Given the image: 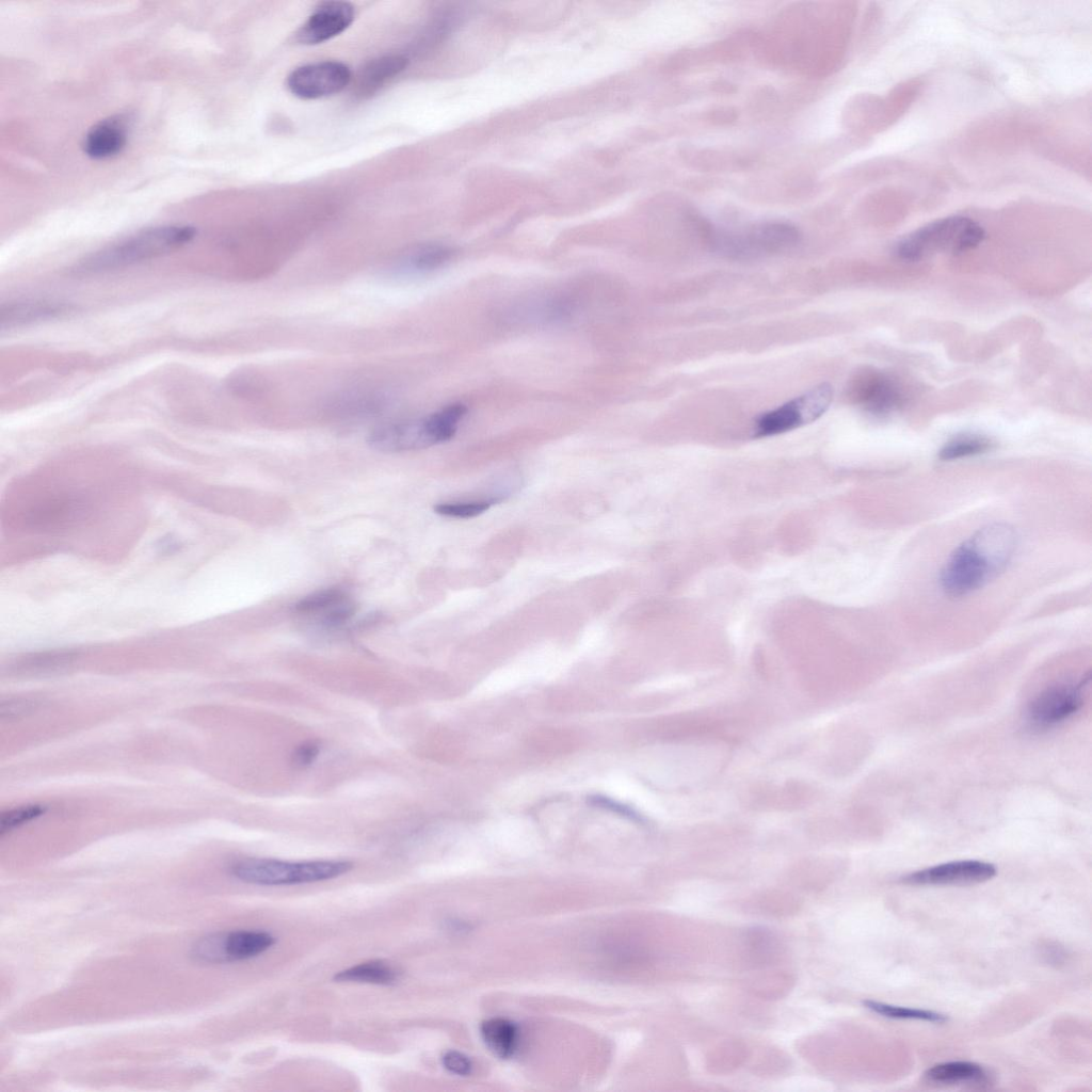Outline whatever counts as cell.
I'll use <instances>...</instances> for the list:
<instances>
[{
    "mask_svg": "<svg viewBox=\"0 0 1092 1092\" xmlns=\"http://www.w3.org/2000/svg\"><path fill=\"white\" fill-rule=\"evenodd\" d=\"M849 396L866 413L882 417L900 410L905 395L892 375L872 368L857 372L850 382Z\"/></svg>",
    "mask_w": 1092,
    "mask_h": 1092,
    "instance_id": "9c48e42d",
    "label": "cell"
},
{
    "mask_svg": "<svg viewBox=\"0 0 1092 1092\" xmlns=\"http://www.w3.org/2000/svg\"><path fill=\"white\" fill-rule=\"evenodd\" d=\"M984 228L975 220L951 215L933 221L898 241L895 254L904 261H919L941 254L957 255L978 246Z\"/></svg>",
    "mask_w": 1092,
    "mask_h": 1092,
    "instance_id": "3957f363",
    "label": "cell"
},
{
    "mask_svg": "<svg viewBox=\"0 0 1092 1092\" xmlns=\"http://www.w3.org/2000/svg\"><path fill=\"white\" fill-rule=\"evenodd\" d=\"M481 1034L488 1049L500 1058H510L517 1049L518 1030L508 1019L497 1017L485 1021L481 1026Z\"/></svg>",
    "mask_w": 1092,
    "mask_h": 1092,
    "instance_id": "44dd1931",
    "label": "cell"
},
{
    "mask_svg": "<svg viewBox=\"0 0 1092 1092\" xmlns=\"http://www.w3.org/2000/svg\"><path fill=\"white\" fill-rule=\"evenodd\" d=\"M833 399L831 385L822 383L807 392L762 414L756 421L755 435L758 437L781 434L822 416Z\"/></svg>",
    "mask_w": 1092,
    "mask_h": 1092,
    "instance_id": "8992f818",
    "label": "cell"
},
{
    "mask_svg": "<svg viewBox=\"0 0 1092 1092\" xmlns=\"http://www.w3.org/2000/svg\"><path fill=\"white\" fill-rule=\"evenodd\" d=\"M455 251L445 244H423L400 256L390 271L398 276H415L433 272L448 263Z\"/></svg>",
    "mask_w": 1092,
    "mask_h": 1092,
    "instance_id": "2e32d148",
    "label": "cell"
},
{
    "mask_svg": "<svg viewBox=\"0 0 1092 1092\" xmlns=\"http://www.w3.org/2000/svg\"><path fill=\"white\" fill-rule=\"evenodd\" d=\"M444 1067L455 1075H468L471 1071V1062L464 1054L450 1050L443 1056Z\"/></svg>",
    "mask_w": 1092,
    "mask_h": 1092,
    "instance_id": "83f0119b",
    "label": "cell"
},
{
    "mask_svg": "<svg viewBox=\"0 0 1092 1092\" xmlns=\"http://www.w3.org/2000/svg\"><path fill=\"white\" fill-rule=\"evenodd\" d=\"M1016 546L1017 535L1010 525L995 523L980 528L945 562L940 575L943 591L959 597L982 588L1007 567Z\"/></svg>",
    "mask_w": 1092,
    "mask_h": 1092,
    "instance_id": "6da1fadb",
    "label": "cell"
},
{
    "mask_svg": "<svg viewBox=\"0 0 1092 1092\" xmlns=\"http://www.w3.org/2000/svg\"><path fill=\"white\" fill-rule=\"evenodd\" d=\"M367 441L381 452L412 451L434 445L425 417L378 425L369 433Z\"/></svg>",
    "mask_w": 1092,
    "mask_h": 1092,
    "instance_id": "7c38bea8",
    "label": "cell"
},
{
    "mask_svg": "<svg viewBox=\"0 0 1092 1092\" xmlns=\"http://www.w3.org/2000/svg\"><path fill=\"white\" fill-rule=\"evenodd\" d=\"M352 867L351 862L343 860L289 862L250 857L234 863L231 873L245 883L283 886L332 880L349 872Z\"/></svg>",
    "mask_w": 1092,
    "mask_h": 1092,
    "instance_id": "277c9868",
    "label": "cell"
},
{
    "mask_svg": "<svg viewBox=\"0 0 1092 1092\" xmlns=\"http://www.w3.org/2000/svg\"><path fill=\"white\" fill-rule=\"evenodd\" d=\"M496 501V499H488L441 502L434 507V511L437 514L448 517L471 518L487 511L491 508V505Z\"/></svg>",
    "mask_w": 1092,
    "mask_h": 1092,
    "instance_id": "d4e9b609",
    "label": "cell"
},
{
    "mask_svg": "<svg viewBox=\"0 0 1092 1092\" xmlns=\"http://www.w3.org/2000/svg\"><path fill=\"white\" fill-rule=\"evenodd\" d=\"M354 7L346 1H324L318 4L296 33L305 45H316L343 32L354 19Z\"/></svg>",
    "mask_w": 1092,
    "mask_h": 1092,
    "instance_id": "4fadbf2b",
    "label": "cell"
},
{
    "mask_svg": "<svg viewBox=\"0 0 1092 1092\" xmlns=\"http://www.w3.org/2000/svg\"><path fill=\"white\" fill-rule=\"evenodd\" d=\"M400 973L382 960L364 962L337 973V982H356L378 985H390L397 982Z\"/></svg>",
    "mask_w": 1092,
    "mask_h": 1092,
    "instance_id": "ffe728a7",
    "label": "cell"
},
{
    "mask_svg": "<svg viewBox=\"0 0 1092 1092\" xmlns=\"http://www.w3.org/2000/svg\"><path fill=\"white\" fill-rule=\"evenodd\" d=\"M128 139L127 125L121 116H111L95 124L82 143L84 152L93 159H108L119 154Z\"/></svg>",
    "mask_w": 1092,
    "mask_h": 1092,
    "instance_id": "9a60e30c",
    "label": "cell"
},
{
    "mask_svg": "<svg viewBox=\"0 0 1092 1092\" xmlns=\"http://www.w3.org/2000/svg\"><path fill=\"white\" fill-rule=\"evenodd\" d=\"M320 753V745L316 741H305L298 745L292 753L294 766L305 768L310 766Z\"/></svg>",
    "mask_w": 1092,
    "mask_h": 1092,
    "instance_id": "4316f807",
    "label": "cell"
},
{
    "mask_svg": "<svg viewBox=\"0 0 1092 1092\" xmlns=\"http://www.w3.org/2000/svg\"><path fill=\"white\" fill-rule=\"evenodd\" d=\"M407 61L401 54L384 55L371 60L357 74L355 94L363 98L374 94L386 82L399 75L406 67Z\"/></svg>",
    "mask_w": 1092,
    "mask_h": 1092,
    "instance_id": "e0dca14e",
    "label": "cell"
},
{
    "mask_svg": "<svg viewBox=\"0 0 1092 1092\" xmlns=\"http://www.w3.org/2000/svg\"><path fill=\"white\" fill-rule=\"evenodd\" d=\"M1090 676L1078 684L1059 682L1034 695L1025 709V723L1033 732L1053 728L1070 719L1082 706V689Z\"/></svg>",
    "mask_w": 1092,
    "mask_h": 1092,
    "instance_id": "52a82bcc",
    "label": "cell"
},
{
    "mask_svg": "<svg viewBox=\"0 0 1092 1092\" xmlns=\"http://www.w3.org/2000/svg\"><path fill=\"white\" fill-rule=\"evenodd\" d=\"M924 1077L930 1083L944 1086H983L991 1080L990 1074L982 1065L969 1061H949L935 1064L925 1072Z\"/></svg>",
    "mask_w": 1092,
    "mask_h": 1092,
    "instance_id": "ac0fdd59",
    "label": "cell"
},
{
    "mask_svg": "<svg viewBox=\"0 0 1092 1092\" xmlns=\"http://www.w3.org/2000/svg\"><path fill=\"white\" fill-rule=\"evenodd\" d=\"M275 943L266 931L238 930L202 938L193 948L194 957L203 962L223 963L257 957Z\"/></svg>",
    "mask_w": 1092,
    "mask_h": 1092,
    "instance_id": "ba28073f",
    "label": "cell"
},
{
    "mask_svg": "<svg viewBox=\"0 0 1092 1092\" xmlns=\"http://www.w3.org/2000/svg\"><path fill=\"white\" fill-rule=\"evenodd\" d=\"M467 414V406L461 402L451 403L425 417L434 445L452 438L459 423Z\"/></svg>",
    "mask_w": 1092,
    "mask_h": 1092,
    "instance_id": "7402d4cb",
    "label": "cell"
},
{
    "mask_svg": "<svg viewBox=\"0 0 1092 1092\" xmlns=\"http://www.w3.org/2000/svg\"><path fill=\"white\" fill-rule=\"evenodd\" d=\"M194 236L195 229L186 225L148 228L91 255L77 270L95 273L130 266L174 251Z\"/></svg>",
    "mask_w": 1092,
    "mask_h": 1092,
    "instance_id": "7a4b0ae2",
    "label": "cell"
},
{
    "mask_svg": "<svg viewBox=\"0 0 1092 1092\" xmlns=\"http://www.w3.org/2000/svg\"><path fill=\"white\" fill-rule=\"evenodd\" d=\"M64 311V306L46 301H23L10 303L1 310V327L11 328L35 321L52 318Z\"/></svg>",
    "mask_w": 1092,
    "mask_h": 1092,
    "instance_id": "d6986e66",
    "label": "cell"
},
{
    "mask_svg": "<svg viewBox=\"0 0 1092 1092\" xmlns=\"http://www.w3.org/2000/svg\"><path fill=\"white\" fill-rule=\"evenodd\" d=\"M993 445V441L984 435L965 433L948 440L940 450L938 457L950 461L977 455L991 450Z\"/></svg>",
    "mask_w": 1092,
    "mask_h": 1092,
    "instance_id": "603a6c76",
    "label": "cell"
},
{
    "mask_svg": "<svg viewBox=\"0 0 1092 1092\" xmlns=\"http://www.w3.org/2000/svg\"><path fill=\"white\" fill-rule=\"evenodd\" d=\"M294 610L301 614L321 615L325 627H338L351 619L353 603L343 590L327 588L302 597L294 605Z\"/></svg>",
    "mask_w": 1092,
    "mask_h": 1092,
    "instance_id": "5bb4252c",
    "label": "cell"
},
{
    "mask_svg": "<svg viewBox=\"0 0 1092 1092\" xmlns=\"http://www.w3.org/2000/svg\"><path fill=\"white\" fill-rule=\"evenodd\" d=\"M351 80L349 67L337 61L302 65L287 78L289 91L303 99L327 97L342 91Z\"/></svg>",
    "mask_w": 1092,
    "mask_h": 1092,
    "instance_id": "30bf717a",
    "label": "cell"
},
{
    "mask_svg": "<svg viewBox=\"0 0 1092 1092\" xmlns=\"http://www.w3.org/2000/svg\"><path fill=\"white\" fill-rule=\"evenodd\" d=\"M46 812V806L39 804H30L19 806L2 813L0 818V835L3 836L6 833L30 822L33 819L38 818Z\"/></svg>",
    "mask_w": 1092,
    "mask_h": 1092,
    "instance_id": "484cf974",
    "label": "cell"
},
{
    "mask_svg": "<svg viewBox=\"0 0 1092 1092\" xmlns=\"http://www.w3.org/2000/svg\"><path fill=\"white\" fill-rule=\"evenodd\" d=\"M996 867L978 860H962L938 864L911 872L900 879L910 885H962L975 884L991 880L996 876Z\"/></svg>",
    "mask_w": 1092,
    "mask_h": 1092,
    "instance_id": "8fae6325",
    "label": "cell"
},
{
    "mask_svg": "<svg viewBox=\"0 0 1092 1092\" xmlns=\"http://www.w3.org/2000/svg\"><path fill=\"white\" fill-rule=\"evenodd\" d=\"M864 1006L870 1011L888 1018L917 1019L936 1024H943L948 1021L946 1015L930 1010L894 1006L873 1000H865Z\"/></svg>",
    "mask_w": 1092,
    "mask_h": 1092,
    "instance_id": "cb8c5ba5",
    "label": "cell"
},
{
    "mask_svg": "<svg viewBox=\"0 0 1092 1092\" xmlns=\"http://www.w3.org/2000/svg\"><path fill=\"white\" fill-rule=\"evenodd\" d=\"M800 237L793 225L771 221L740 232H718L713 240L717 250L727 257L749 259L790 250L799 243Z\"/></svg>",
    "mask_w": 1092,
    "mask_h": 1092,
    "instance_id": "5b68a950",
    "label": "cell"
}]
</instances>
